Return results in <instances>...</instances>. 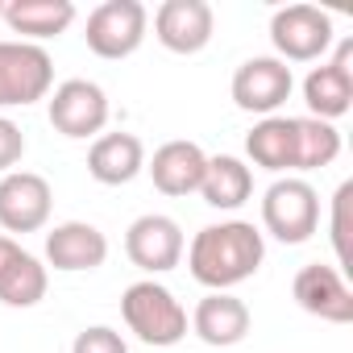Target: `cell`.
Here are the masks:
<instances>
[{
    "label": "cell",
    "mask_w": 353,
    "mask_h": 353,
    "mask_svg": "<svg viewBox=\"0 0 353 353\" xmlns=\"http://www.w3.org/2000/svg\"><path fill=\"white\" fill-rule=\"evenodd\" d=\"M262 258H266V241H262V233L250 221L208 225L188 245L192 279L200 287H208V291H229V287L254 279L258 266H262Z\"/></svg>",
    "instance_id": "6da1fadb"
},
{
    "label": "cell",
    "mask_w": 353,
    "mask_h": 353,
    "mask_svg": "<svg viewBox=\"0 0 353 353\" xmlns=\"http://www.w3.org/2000/svg\"><path fill=\"white\" fill-rule=\"evenodd\" d=\"M121 316L129 324V332L154 349H166V345H179L188 336V312L183 303L174 299L162 283L154 279H141L133 287H125L121 295Z\"/></svg>",
    "instance_id": "7a4b0ae2"
},
{
    "label": "cell",
    "mask_w": 353,
    "mask_h": 353,
    "mask_svg": "<svg viewBox=\"0 0 353 353\" xmlns=\"http://www.w3.org/2000/svg\"><path fill=\"white\" fill-rule=\"evenodd\" d=\"M262 225L283 245H303L320 225V196L307 179H279L262 196Z\"/></svg>",
    "instance_id": "3957f363"
},
{
    "label": "cell",
    "mask_w": 353,
    "mask_h": 353,
    "mask_svg": "<svg viewBox=\"0 0 353 353\" xmlns=\"http://www.w3.org/2000/svg\"><path fill=\"white\" fill-rule=\"evenodd\" d=\"M54 88V59L38 42H0V108H26Z\"/></svg>",
    "instance_id": "277c9868"
},
{
    "label": "cell",
    "mask_w": 353,
    "mask_h": 353,
    "mask_svg": "<svg viewBox=\"0 0 353 353\" xmlns=\"http://www.w3.org/2000/svg\"><path fill=\"white\" fill-rule=\"evenodd\" d=\"M150 13L141 0H104L88 17V50L100 59H129L145 42Z\"/></svg>",
    "instance_id": "5b68a950"
},
{
    "label": "cell",
    "mask_w": 353,
    "mask_h": 353,
    "mask_svg": "<svg viewBox=\"0 0 353 353\" xmlns=\"http://www.w3.org/2000/svg\"><path fill=\"white\" fill-rule=\"evenodd\" d=\"M270 42L283 63H316L332 46V17L316 5H287L270 17Z\"/></svg>",
    "instance_id": "8992f818"
},
{
    "label": "cell",
    "mask_w": 353,
    "mask_h": 353,
    "mask_svg": "<svg viewBox=\"0 0 353 353\" xmlns=\"http://www.w3.org/2000/svg\"><path fill=\"white\" fill-rule=\"evenodd\" d=\"M54 192L34 170H9L0 179V229L5 233H38L50 221Z\"/></svg>",
    "instance_id": "52a82bcc"
},
{
    "label": "cell",
    "mask_w": 353,
    "mask_h": 353,
    "mask_svg": "<svg viewBox=\"0 0 353 353\" xmlns=\"http://www.w3.org/2000/svg\"><path fill=\"white\" fill-rule=\"evenodd\" d=\"M295 79H291V67L283 59H270V54H258V59H245L237 71H233V104L241 112H262V117H274V108L287 104Z\"/></svg>",
    "instance_id": "ba28073f"
},
{
    "label": "cell",
    "mask_w": 353,
    "mask_h": 353,
    "mask_svg": "<svg viewBox=\"0 0 353 353\" xmlns=\"http://www.w3.org/2000/svg\"><path fill=\"white\" fill-rule=\"evenodd\" d=\"M125 254L145 274L174 270V266H179V258H183V229H179V221H170L162 212L137 216L129 225V233H125Z\"/></svg>",
    "instance_id": "9c48e42d"
},
{
    "label": "cell",
    "mask_w": 353,
    "mask_h": 353,
    "mask_svg": "<svg viewBox=\"0 0 353 353\" xmlns=\"http://www.w3.org/2000/svg\"><path fill=\"white\" fill-rule=\"evenodd\" d=\"M50 125L63 137H92L108 125V96L92 79H67L50 96Z\"/></svg>",
    "instance_id": "30bf717a"
},
{
    "label": "cell",
    "mask_w": 353,
    "mask_h": 353,
    "mask_svg": "<svg viewBox=\"0 0 353 353\" xmlns=\"http://www.w3.org/2000/svg\"><path fill=\"white\" fill-rule=\"evenodd\" d=\"M212 5L208 0H162L154 13V38L170 54H200L212 42Z\"/></svg>",
    "instance_id": "8fae6325"
},
{
    "label": "cell",
    "mask_w": 353,
    "mask_h": 353,
    "mask_svg": "<svg viewBox=\"0 0 353 353\" xmlns=\"http://www.w3.org/2000/svg\"><path fill=\"white\" fill-rule=\"evenodd\" d=\"M349 63H353V42L345 38L336 46L332 63H320V67L307 71L303 100H307V108H312L316 121H328L332 125L336 117H345L353 108V67Z\"/></svg>",
    "instance_id": "7c38bea8"
},
{
    "label": "cell",
    "mask_w": 353,
    "mask_h": 353,
    "mask_svg": "<svg viewBox=\"0 0 353 353\" xmlns=\"http://www.w3.org/2000/svg\"><path fill=\"white\" fill-rule=\"evenodd\" d=\"M291 295L307 316H320L328 324H349L353 320V291H349V283L336 266H320V262L303 266L291 283Z\"/></svg>",
    "instance_id": "4fadbf2b"
},
{
    "label": "cell",
    "mask_w": 353,
    "mask_h": 353,
    "mask_svg": "<svg viewBox=\"0 0 353 353\" xmlns=\"http://www.w3.org/2000/svg\"><path fill=\"white\" fill-rule=\"evenodd\" d=\"M104 258H108V237L88 221H67L46 233V262L54 270L79 274V270L104 266Z\"/></svg>",
    "instance_id": "5bb4252c"
},
{
    "label": "cell",
    "mask_w": 353,
    "mask_h": 353,
    "mask_svg": "<svg viewBox=\"0 0 353 353\" xmlns=\"http://www.w3.org/2000/svg\"><path fill=\"white\" fill-rule=\"evenodd\" d=\"M192 328L212 349L241 345L245 332H250V307H245V299H237L229 291H208L192 312Z\"/></svg>",
    "instance_id": "9a60e30c"
},
{
    "label": "cell",
    "mask_w": 353,
    "mask_h": 353,
    "mask_svg": "<svg viewBox=\"0 0 353 353\" xmlns=\"http://www.w3.org/2000/svg\"><path fill=\"white\" fill-rule=\"evenodd\" d=\"M46 266L26 254L13 237H0V303L9 307H34L46 299Z\"/></svg>",
    "instance_id": "2e32d148"
},
{
    "label": "cell",
    "mask_w": 353,
    "mask_h": 353,
    "mask_svg": "<svg viewBox=\"0 0 353 353\" xmlns=\"http://www.w3.org/2000/svg\"><path fill=\"white\" fill-rule=\"evenodd\" d=\"M204 166H208V154L196 141H166L154 150V162L145 170L162 196H192L200 192Z\"/></svg>",
    "instance_id": "e0dca14e"
},
{
    "label": "cell",
    "mask_w": 353,
    "mask_h": 353,
    "mask_svg": "<svg viewBox=\"0 0 353 353\" xmlns=\"http://www.w3.org/2000/svg\"><path fill=\"white\" fill-rule=\"evenodd\" d=\"M141 170H145V145L133 133H104L88 150V174L104 188L133 183Z\"/></svg>",
    "instance_id": "ac0fdd59"
},
{
    "label": "cell",
    "mask_w": 353,
    "mask_h": 353,
    "mask_svg": "<svg viewBox=\"0 0 353 353\" xmlns=\"http://www.w3.org/2000/svg\"><path fill=\"white\" fill-rule=\"evenodd\" d=\"M200 196H204L208 208L233 212V208H241V204L254 196V170H250L241 158H233V154H216V158H208V166H204Z\"/></svg>",
    "instance_id": "d6986e66"
},
{
    "label": "cell",
    "mask_w": 353,
    "mask_h": 353,
    "mask_svg": "<svg viewBox=\"0 0 353 353\" xmlns=\"http://www.w3.org/2000/svg\"><path fill=\"white\" fill-rule=\"evenodd\" d=\"M245 154L262 170H295V121L291 117H262L245 133Z\"/></svg>",
    "instance_id": "ffe728a7"
},
{
    "label": "cell",
    "mask_w": 353,
    "mask_h": 353,
    "mask_svg": "<svg viewBox=\"0 0 353 353\" xmlns=\"http://www.w3.org/2000/svg\"><path fill=\"white\" fill-rule=\"evenodd\" d=\"M5 21L13 34L26 38H59L75 21V5L71 0H9Z\"/></svg>",
    "instance_id": "44dd1931"
},
{
    "label": "cell",
    "mask_w": 353,
    "mask_h": 353,
    "mask_svg": "<svg viewBox=\"0 0 353 353\" xmlns=\"http://www.w3.org/2000/svg\"><path fill=\"white\" fill-rule=\"evenodd\" d=\"M291 121H295V170H320L341 154L336 125L316 117H291Z\"/></svg>",
    "instance_id": "7402d4cb"
},
{
    "label": "cell",
    "mask_w": 353,
    "mask_h": 353,
    "mask_svg": "<svg viewBox=\"0 0 353 353\" xmlns=\"http://www.w3.org/2000/svg\"><path fill=\"white\" fill-rule=\"evenodd\" d=\"M349 200H353V183H341L336 196H332V250H336V262L349 266Z\"/></svg>",
    "instance_id": "603a6c76"
},
{
    "label": "cell",
    "mask_w": 353,
    "mask_h": 353,
    "mask_svg": "<svg viewBox=\"0 0 353 353\" xmlns=\"http://www.w3.org/2000/svg\"><path fill=\"white\" fill-rule=\"evenodd\" d=\"M71 353H129V345L121 341L117 328H108V324H92V328H83V332L75 336Z\"/></svg>",
    "instance_id": "cb8c5ba5"
},
{
    "label": "cell",
    "mask_w": 353,
    "mask_h": 353,
    "mask_svg": "<svg viewBox=\"0 0 353 353\" xmlns=\"http://www.w3.org/2000/svg\"><path fill=\"white\" fill-rule=\"evenodd\" d=\"M21 154H26V133H21V125H13L9 117H0V170H13L17 162H21Z\"/></svg>",
    "instance_id": "d4e9b609"
},
{
    "label": "cell",
    "mask_w": 353,
    "mask_h": 353,
    "mask_svg": "<svg viewBox=\"0 0 353 353\" xmlns=\"http://www.w3.org/2000/svg\"><path fill=\"white\" fill-rule=\"evenodd\" d=\"M0 17H5V0H0Z\"/></svg>",
    "instance_id": "484cf974"
}]
</instances>
